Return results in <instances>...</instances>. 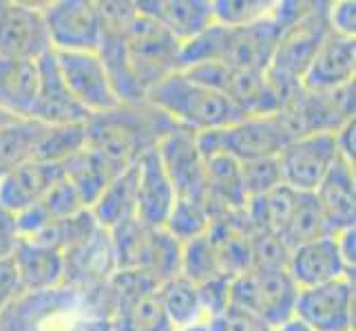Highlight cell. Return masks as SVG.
I'll return each instance as SVG.
<instances>
[{"instance_id":"obj_19","label":"cell","mask_w":356,"mask_h":331,"mask_svg":"<svg viewBox=\"0 0 356 331\" xmlns=\"http://www.w3.org/2000/svg\"><path fill=\"white\" fill-rule=\"evenodd\" d=\"M356 78V38L327 33L323 44L305 71L301 87L312 93H327L343 84H350Z\"/></svg>"},{"instance_id":"obj_37","label":"cell","mask_w":356,"mask_h":331,"mask_svg":"<svg viewBox=\"0 0 356 331\" xmlns=\"http://www.w3.org/2000/svg\"><path fill=\"white\" fill-rule=\"evenodd\" d=\"M82 148H87V130H84V124L47 126L38 151H35V162L65 164L71 155H76Z\"/></svg>"},{"instance_id":"obj_31","label":"cell","mask_w":356,"mask_h":331,"mask_svg":"<svg viewBox=\"0 0 356 331\" xmlns=\"http://www.w3.org/2000/svg\"><path fill=\"white\" fill-rule=\"evenodd\" d=\"M157 298L162 303L168 321L173 323L175 329L191 327L197 323H208L204 307H202L200 289L186 276L177 274L173 278L164 280V283L157 287Z\"/></svg>"},{"instance_id":"obj_23","label":"cell","mask_w":356,"mask_h":331,"mask_svg":"<svg viewBox=\"0 0 356 331\" xmlns=\"http://www.w3.org/2000/svg\"><path fill=\"white\" fill-rule=\"evenodd\" d=\"M312 194L332 235L356 226V175L346 159H337Z\"/></svg>"},{"instance_id":"obj_17","label":"cell","mask_w":356,"mask_h":331,"mask_svg":"<svg viewBox=\"0 0 356 331\" xmlns=\"http://www.w3.org/2000/svg\"><path fill=\"white\" fill-rule=\"evenodd\" d=\"M286 269L299 289L318 287L346 276L354 278V269H350L343 259L337 235L292 248Z\"/></svg>"},{"instance_id":"obj_22","label":"cell","mask_w":356,"mask_h":331,"mask_svg":"<svg viewBox=\"0 0 356 331\" xmlns=\"http://www.w3.org/2000/svg\"><path fill=\"white\" fill-rule=\"evenodd\" d=\"M63 177V164L35 159L22 164L0 177V205L16 217L38 203Z\"/></svg>"},{"instance_id":"obj_15","label":"cell","mask_w":356,"mask_h":331,"mask_svg":"<svg viewBox=\"0 0 356 331\" xmlns=\"http://www.w3.org/2000/svg\"><path fill=\"white\" fill-rule=\"evenodd\" d=\"M56 62L67 89L89 115H100L120 106L97 53H56Z\"/></svg>"},{"instance_id":"obj_21","label":"cell","mask_w":356,"mask_h":331,"mask_svg":"<svg viewBox=\"0 0 356 331\" xmlns=\"http://www.w3.org/2000/svg\"><path fill=\"white\" fill-rule=\"evenodd\" d=\"M177 197L166 170L159 162L157 148L138 162V194H135V219L149 228H164Z\"/></svg>"},{"instance_id":"obj_43","label":"cell","mask_w":356,"mask_h":331,"mask_svg":"<svg viewBox=\"0 0 356 331\" xmlns=\"http://www.w3.org/2000/svg\"><path fill=\"white\" fill-rule=\"evenodd\" d=\"M230 283H232V278L222 274V276H215L211 280H206V283L197 285L202 307H204L208 323H211L213 318H217L230 305Z\"/></svg>"},{"instance_id":"obj_2","label":"cell","mask_w":356,"mask_h":331,"mask_svg":"<svg viewBox=\"0 0 356 331\" xmlns=\"http://www.w3.org/2000/svg\"><path fill=\"white\" fill-rule=\"evenodd\" d=\"M87 314L113 316L108 283L82 291L69 285L44 291H24L14 305L0 314V331H65Z\"/></svg>"},{"instance_id":"obj_12","label":"cell","mask_w":356,"mask_h":331,"mask_svg":"<svg viewBox=\"0 0 356 331\" xmlns=\"http://www.w3.org/2000/svg\"><path fill=\"white\" fill-rule=\"evenodd\" d=\"M49 51L42 3L0 0V58L40 60Z\"/></svg>"},{"instance_id":"obj_16","label":"cell","mask_w":356,"mask_h":331,"mask_svg":"<svg viewBox=\"0 0 356 331\" xmlns=\"http://www.w3.org/2000/svg\"><path fill=\"white\" fill-rule=\"evenodd\" d=\"M281 33L284 31L270 14L252 24H245V27H224V46L219 65L237 71L266 73Z\"/></svg>"},{"instance_id":"obj_39","label":"cell","mask_w":356,"mask_h":331,"mask_svg":"<svg viewBox=\"0 0 356 331\" xmlns=\"http://www.w3.org/2000/svg\"><path fill=\"white\" fill-rule=\"evenodd\" d=\"M241 168V183L243 190L248 194V201L254 197L284 186L281 179V168L277 157H261V159H250V162L239 164Z\"/></svg>"},{"instance_id":"obj_38","label":"cell","mask_w":356,"mask_h":331,"mask_svg":"<svg viewBox=\"0 0 356 331\" xmlns=\"http://www.w3.org/2000/svg\"><path fill=\"white\" fill-rule=\"evenodd\" d=\"M208 228H211V214H208L206 205L193 201H179V199L175 201L164 226L168 235L175 237L181 245L206 235Z\"/></svg>"},{"instance_id":"obj_26","label":"cell","mask_w":356,"mask_h":331,"mask_svg":"<svg viewBox=\"0 0 356 331\" xmlns=\"http://www.w3.org/2000/svg\"><path fill=\"white\" fill-rule=\"evenodd\" d=\"M38 60L0 58V110L16 119H29L38 97Z\"/></svg>"},{"instance_id":"obj_34","label":"cell","mask_w":356,"mask_h":331,"mask_svg":"<svg viewBox=\"0 0 356 331\" xmlns=\"http://www.w3.org/2000/svg\"><path fill=\"white\" fill-rule=\"evenodd\" d=\"M179 267H181V243L175 237H170L164 228H151L142 269L149 272L162 285L164 280L179 274Z\"/></svg>"},{"instance_id":"obj_49","label":"cell","mask_w":356,"mask_h":331,"mask_svg":"<svg viewBox=\"0 0 356 331\" xmlns=\"http://www.w3.org/2000/svg\"><path fill=\"white\" fill-rule=\"evenodd\" d=\"M275 331H310L308 327H305L303 323H299L297 318H290L288 323H284L281 327H277Z\"/></svg>"},{"instance_id":"obj_13","label":"cell","mask_w":356,"mask_h":331,"mask_svg":"<svg viewBox=\"0 0 356 331\" xmlns=\"http://www.w3.org/2000/svg\"><path fill=\"white\" fill-rule=\"evenodd\" d=\"M284 186L297 192H314L339 159L334 133H318L288 142L277 155Z\"/></svg>"},{"instance_id":"obj_9","label":"cell","mask_w":356,"mask_h":331,"mask_svg":"<svg viewBox=\"0 0 356 331\" xmlns=\"http://www.w3.org/2000/svg\"><path fill=\"white\" fill-rule=\"evenodd\" d=\"M186 76L195 82L204 84L211 91L224 95L239 113L245 115H275L281 108L279 95L270 87L266 73L254 71H237L224 65H200L191 67Z\"/></svg>"},{"instance_id":"obj_42","label":"cell","mask_w":356,"mask_h":331,"mask_svg":"<svg viewBox=\"0 0 356 331\" xmlns=\"http://www.w3.org/2000/svg\"><path fill=\"white\" fill-rule=\"evenodd\" d=\"M213 331H275L266 321L252 312L239 307V305L230 303L228 307L211 321Z\"/></svg>"},{"instance_id":"obj_44","label":"cell","mask_w":356,"mask_h":331,"mask_svg":"<svg viewBox=\"0 0 356 331\" xmlns=\"http://www.w3.org/2000/svg\"><path fill=\"white\" fill-rule=\"evenodd\" d=\"M330 29L339 35H356V3L354 0H339V3H330Z\"/></svg>"},{"instance_id":"obj_20","label":"cell","mask_w":356,"mask_h":331,"mask_svg":"<svg viewBox=\"0 0 356 331\" xmlns=\"http://www.w3.org/2000/svg\"><path fill=\"white\" fill-rule=\"evenodd\" d=\"M65 285L82 291L97 289L108 283L115 272V259L108 230L100 228L93 237L82 241L65 254Z\"/></svg>"},{"instance_id":"obj_27","label":"cell","mask_w":356,"mask_h":331,"mask_svg":"<svg viewBox=\"0 0 356 331\" xmlns=\"http://www.w3.org/2000/svg\"><path fill=\"white\" fill-rule=\"evenodd\" d=\"M82 210H89V207H84L82 199L78 197V192L73 190L71 183L63 177L38 203L31 205L29 210L16 214L18 237L29 239L33 235H38V232L44 230L47 226L78 214Z\"/></svg>"},{"instance_id":"obj_51","label":"cell","mask_w":356,"mask_h":331,"mask_svg":"<svg viewBox=\"0 0 356 331\" xmlns=\"http://www.w3.org/2000/svg\"><path fill=\"white\" fill-rule=\"evenodd\" d=\"M16 117H11V115H7V113H3V110H0V128H3L5 124H9V121H14Z\"/></svg>"},{"instance_id":"obj_32","label":"cell","mask_w":356,"mask_h":331,"mask_svg":"<svg viewBox=\"0 0 356 331\" xmlns=\"http://www.w3.org/2000/svg\"><path fill=\"white\" fill-rule=\"evenodd\" d=\"M111 323L113 331H175L157 298V291L115 305Z\"/></svg>"},{"instance_id":"obj_18","label":"cell","mask_w":356,"mask_h":331,"mask_svg":"<svg viewBox=\"0 0 356 331\" xmlns=\"http://www.w3.org/2000/svg\"><path fill=\"white\" fill-rule=\"evenodd\" d=\"M38 71H40L38 97H35L29 119L40 121L44 126L87 124V119L91 115L80 106V102L67 89L63 76H60L54 51L44 53L38 60Z\"/></svg>"},{"instance_id":"obj_24","label":"cell","mask_w":356,"mask_h":331,"mask_svg":"<svg viewBox=\"0 0 356 331\" xmlns=\"http://www.w3.org/2000/svg\"><path fill=\"white\" fill-rule=\"evenodd\" d=\"M138 14L155 20L177 42H186L213 24V0H138Z\"/></svg>"},{"instance_id":"obj_8","label":"cell","mask_w":356,"mask_h":331,"mask_svg":"<svg viewBox=\"0 0 356 331\" xmlns=\"http://www.w3.org/2000/svg\"><path fill=\"white\" fill-rule=\"evenodd\" d=\"M297 294L299 287L288 269H248L230 283V303L252 312L275 329L294 318Z\"/></svg>"},{"instance_id":"obj_46","label":"cell","mask_w":356,"mask_h":331,"mask_svg":"<svg viewBox=\"0 0 356 331\" xmlns=\"http://www.w3.org/2000/svg\"><path fill=\"white\" fill-rule=\"evenodd\" d=\"M18 239L20 237H18V228H16V217L0 205V261L9 259V256L14 254Z\"/></svg>"},{"instance_id":"obj_3","label":"cell","mask_w":356,"mask_h":331,"mask_svg":"<svg viewBox=\"0 0 356 331\" xmlns=\"http://www.w3.org/2000/svg\"><path fill=\"white\" fill-rule=\"evenodd\" d=\"M146 102L166 113L175 124L193 133H206L235 124L243 115L224 95L175 71L146 95Z\"/></svg>"},{"instance_id":"obj_36","label":"cell","mask_w":356,"mask_h":331,"mask_svg":"<svg viewBox=\"0 0 356 331\" xmlns=\"http://www.w3.org/2000/svg\"><path fill=\"white\" fill-rule=\"evenodd\" d=\"M179 274L193 280L195 285H202L215 276H222L224 269L219 265V256L211 235H202L181 245V267ZM228 276V274H226Z\"/></svg>"},{"instance_id":"obj_35","label":"cell","mask_w":356,"mask_h":331,"mask_svg":"<svg viewBox=\"0 0 356 331\" xmlns=\"http://www.w3.org/2000/svg\"><path fill=\"white\" fill-rule=\"evenodd\" d=\"M100 230L95 217L91 214V210H82L73 217H67L63 221H56V223L47 226L44 230H40L38 235L29 237V241L42 243L54 248L58 252H67L71 248H76L82 241H87L89 237H93L95 232Z\"/></svg>"},{"instance_id":"obj_30","label":"cell","mask_w":356,"mask_h":331,"mask_svg":"<svg viewBox=\"0 0 356 331\" xmlns=\"http://www.w3.org/2000/svg\"><path fill=\"white\" fill-rule=\"evenodd\" d=\"M47 126L35 119H14L0 128V177L35 159Z\"/></svg>"},{"instance_id":"obj_14","label":"cell","mask_w":356,"mask_h":331,"mask_svg":"<svg viewBox=\"0 0 356 331\" xmlns=\"http://www.w3.org/2000/svg\"><path fill=\"white\" fill-rule=\"evenodd\" d=\"M157 155L175 188V197L206 205V170L197 148V133L177 126L159 142Z\"/></svg>"},{"instance_id":"obj_48","label":"cell","mask_w":356,"mask_h":331,"mask_svg":"<svg viewBox=\"0 0 356 331\" xmlns=\"http://www.w3.org/2000/svg\"><path fill=\"white\" fill-rule=\"evenodd\" d=\"M65 331H113V323L108 316L87 314V316H80L78 321H73Z\"/></svg>"},{"instance_id":"obj_40","label":"cell","mask_w":356,"mask_h":331,"mask_svg":"<svg viewBox=\"0 0 356 331\" xmlns=\"http://www.w3.org/2000/svg\"><path fill=\"white\" fill-rule=\"evenodd\" d=\"M273 9V0H213V20L224 27H245L261 20Z\"/></svg>"},{"instance_id":"obj_45","label":"cell","mask_w":356,"mask_h":331,"mask_svg":"<svg viewBox=\"0 0 356 331\" xmlns=\"http://www.w3.org/2000/svg\"><path fill=\"white\" fill-rule=\"evenodd\" d=\"M18 296H22V287L16 265L9 256V259L0 261V314L7 312Z\"/></svg>"},{"instance_id":"obj_11","label":"cell","mask_w":356,"mask_h":331,"mask_svg":"<svg viewBox=\"0 0 356 331\" xmlns=\"http://www.w3.org/2000/svg\"><path fill=\"white\" fill-rule=\"evenodd\" d=\"M354 278L346 276L332 283L299 289L294 318L310 331H354Z\"/></svg>"},{"instance_id":"obj_33","label":"cell","mask_w":356,"mask_h":331,"mask_svg":"<svg viewBox=\"0 0 356 331\" xmlns=\"http://www.w3.org/2000/svg\"><path fill=\"white\" fill-rule=\"evenodd\" d=\"M323 237H332V230H330L327 221L318 207L316 199L312 192H299V199L294 210L288 219V223L281 232V241L288 250L297 248L314 239H323Z\"/></svg>"},{"instance_id":"obj_7","label":"cell","mask_w":356,"mask_h":331,"mask_svg":"<svg viewBox=\"0 0 356 331\" xmlns=\"http://www.w3.org/2000/svg\"><path fill=\"white\" fill-rule=\"evenodd\" d=\"M179 44L181 42H177L162 24L142 14H135L127 33V49L131 73L144 97L170 73L179 71Z\"/></svg>"},{"instance_id":"obj_25","label":"cell","mask_w":356,"mask_h":331,"mask_svg":"<svg viewBox=\"0 0 356 331\" xmlns=\"http://www.w3.org/2000/svg\"><path fill=\"white\" fill-rule=\"evenodd\" d=\"M11 261L24 291H44L65 285V256L54 248L29 239H18Z\"/></svg>"},{"instance_id":"obj_6","label":"cell","mask_w":356,"mask_h":331,"mask_svg":"<svg viewBox=\"0 0 356 331\" xmlns=\"http://www.w3.org/2000/svg\"><path fill=\"white\" fill-rule=\"evenodd\" d=\"M97 9H100L102 35L95 53L104 65L108 82H111L120 104H140L146 97L135 84L127 49V33L135 14H138L135 3L131 0H97Z\"/></svg>"},{"instance_id":"obj_10","label":"cell","mask_w":356,"mask_h":331,"mask_svg":"<svg viewBox=\"0 0 356 331\" xmlns=\"http://www.w3.org/2000/svg\"><path fill=\"white\" fill-rule=\"evenodd\" d=\"M51 51L56 53H95L102 24L97 0H54L42 3Z\"/></svg>"},{"instance_id":"obj_47","label":"cell","mask_w":356,"mask_h":331,"mask_svg":"<svg viewBox=\"0 0 356 331\" xmlns=\"http://www.w3.org/2000/svg\"><path fill=\"white\" fill-rule=\"evenodd\" d=\"M356 121H348L334 133V144H337V153L341 159H346L348 164L354 166V157H356Z\"/></svg>"},{"instance_id":"obj_29","label":"cell","mask_w":356,"mask_h":331,"mask_svg":"<svg viewBox=\"0 0 356 331\" xmlns=\"http://www.w3.org/2000/svg\"><path fill=\"white\" fill-rule=\"evenodd\" d=\"M135 194H138V164L122 170L89 207L97 226L113 230L124 221L135 219Z\"/></svg>"},{"instance_id":"obj_1","label":"cell","mask_w":356,"mask_h":331,"mask_svg":"<svg viewBox=\"0 0 356 331\" xmlns=\"http://www.w3.org/2000/svg\"><path fill=\"white\" fill-rule=\"evenodd\" d=\"M175 124L166 113L151 102L120 104L113 110L91 115L84 124L87 130V148L108 159L120 170L135 166L140 159L155 151Z\"/></svg>"},{"instance_id":"obj_41","label":"cell","mask_w":356,"mask_h":331,"mask_svg":"<svg viewBox=\"0 0 356 331\" xmlns=\"http://www.w3.org/2000/svg\"><path fill=\"white\" fill-rule=\"evenodd\" d=\"M290 250L270 232H250V269H286Z\"/></svg>"},{"instance_id":"obj_50","label":"cell","mask_w":356,"mask_h":331,"mask_svg":"<svg viewBox=\"0 0 356 331\" xmlns=\"http://www.w3.org/2000/svg\"><path fill=\"white\" fill-rule=\"evenodd\" d=\"M175 331H213L211 323H197V325H191V327H181Z\"/></svg>"},{"instance_id":"obj_4","label":"cell","mask_w":356,"mask_h":331,"mask_svg":"<svg viewBox=\"0 0 356 331\" xmlns=\"http://www.w3.org/2000/svg\"><path fill=\"white\" fill-rule=\"evenodd\" d=\"M327 11H330V3H325V0H312L308 14L281 33L275 56L270 60V67L266 71V78L270 82V87L279 95L281 104L294 91L301 89V80L305 76V71H308L312 58L327 38V33L332 31L330 29Z\"/></svg>"},{"instance_id":"obj_28","label":"cell","mask_w":356,"mask_h":331,"mask_svg":"<svg viewBox=\"0 0 356 331\" xmlns=\"http://www.w3.org/2000/svg\"><path fill=\"white\" fill-rule=\"evenodd\" d=\"M63 173L65 179L73 186V190L78 192L84 207H91L122 170L102 155H97L95 151L82 148L63 164Z\"/></svg>"},{"instance_id":"obj_5","label":"cell","mask_w":356,"mask_h":331,"mask_svg":"<svg viewBox=\"0 0 356 331\" xmlns=\"http://www.w3.org/2000/svg\"><path fill=\"white\" fill-rule=\"evenodd\" d=\"M288 135L275 115H245L235 124L197 133V148L202 157L228 155L239 164L261 157H277L288 144Z\"/></svg>"}]
</instances>
